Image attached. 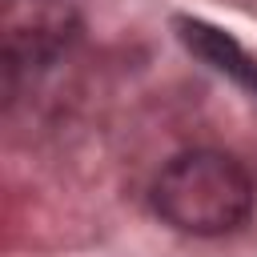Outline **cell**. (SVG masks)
<instances>
[{"mask_svg": "<svg viewBox=\"0 0 257 257\" xmlns=\"http://www.w3.org/2000/svg\"><path fill=\"white\" fill-rule=\"evenodd\" d=\"M177 36H181V44H185L193 56H201L209 68H217V72H225L229 80H237L241 88L257 92V56H249L225 28H217V24H209V20H197V16H177Z\"/></svg>", "mask_w": 257, "mask_h": 257, "instance_id": "7a4b0ae2", "label": "cell"}, {"mask_svg": "<svg viewBox=\"0 0 257 257\" xmlns=\"http://www.w3.org/2000/svg\"><path fill=\"white\" fill-rule=\"evenodd\" d=\"M257 205L249 169L221 149L177 153L153 181L157 217L189 237H225L237 233Z\"/></svg>", "mask_w": 257, "mask_h": 257, "instance_id": "6da1fadb", "label": "cell"}]
</instances>
